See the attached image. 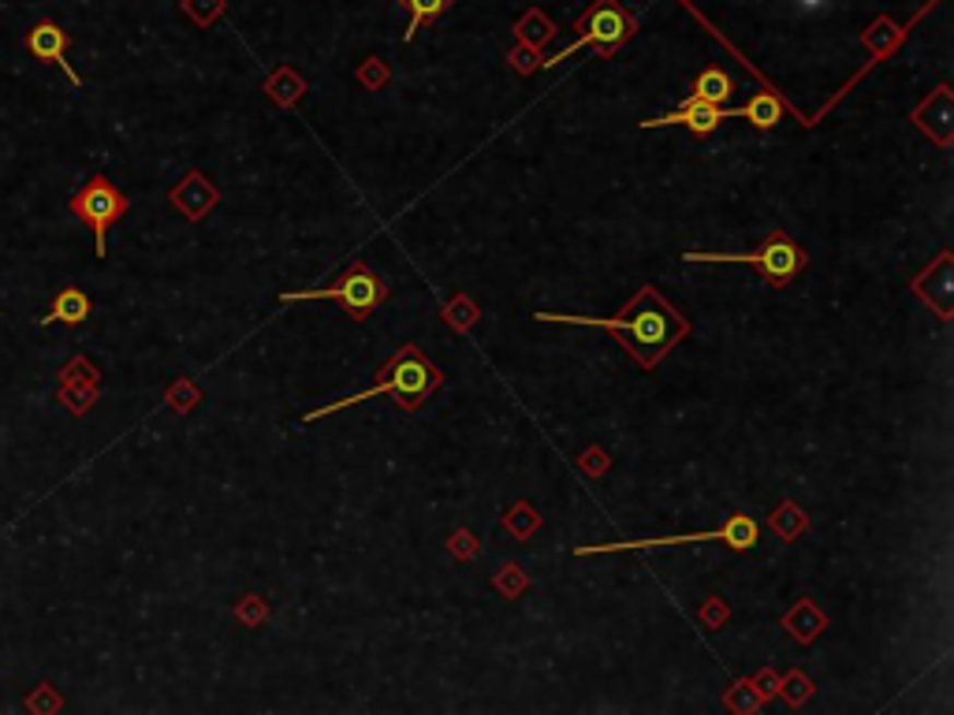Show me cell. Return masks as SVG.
<instances>
[{"mask_svg": "<svg viewBox=\"0 0 954 715\" xmlns=\"http://www.w3.org/2000/svg\"><path fill=\"white\" fill-rule=\"evenodd\" d=\"M538 321L581 324V329L612 332V336L631 350L641 369L657 366V361L690 332L686 321L671 310V302L657 291V287H641V291L634 295L615 317H570V313H541L538 310Z\"/></svg>", "mask_w": 954, "mask_h": 715, "instance_id": "obj_1", "label": "cell"}, {"mask_svg": "<svg viewBox=\"0 0 954 715\" xmlns=\"http://www.w3.org/2000/svg\"><path fill=\"white\" fill-rule=\"evenodd\" d=\"M436 388H440V369L433 366V358L425 355L422 347L407 343V347L396 350V358L385 361V369H380L374 388H366V392H354V395H348V400H335L329 406H321V410L303 414V421L314 425V421L329 418V414H335V410H348V406H354V403L377 400V395H392L403 410H417V406L429 400Z\"/></svg>", "mask_w": 954, "mask_h": 715, "instance_id": "obj_2", "label": "cell"}, {"mask_svg": "<svg viewBox=\"0 0 954 715\" xmlns=\"http://www.w3.org/2000/svg\"><path fill=\"white\" fill-rule=\"evenodd\" d=\"M634 31H638V23L623 12L620 0H593V4L586 8V15L578 20V26H575L578 38L570 41L567 49H560L556 57L544 60L541 68H556V63L567 60L570 52L586 49V45H593L597 57H615V52H620L623 45L634 38Z\"/></svg>", "mask_w": 954, "mask_h": 715, "instance_id": "obj_3", "label": "cell"}, {"mask_svg": "<svg viewBox=\"0 0 954 715\" xmlns=\"http://www.w3.org/2000/svg\"><path fill=\"white\" fill-rule=\"evenodd\" d=\"M686 261H708V265H716V261H723V265H757L761 273H765V279L772 287H787L790 279H794L798 273L805 269V250L798 247L794 239H790L787 231H772L765 242H761L757 250L750 253H705V250H690L683 253Z\"/></svg>", "mask_w": 954, "mask_h": 715, "instance_id": "obj_4", "label": "cell"}, {"mask_svg": "<svg viewBox=\"0 0 954 715\" xmlns=\"http://www.w3.org/2000/svg\"><path fill=\"white\" fill-rule=\"evenodd\" d=\"M385 298H388V284L374 269L358 261V265H351L332 287H325V291H284L280 302H340L351 317L366 321V317L377 313V306L385 302Z\"/></svg>", "mask_w": 954, "mask_h": 715, "instance_id": "obj_5", "label": "cell"}, {"mask_svg": "<svg viewBox=\"0 0 954 715\" xmlns=\"http://www.w3.org/2000/svg\"><path fill=\"white\" fill-rule=\"evenodd\" d=\"M68 210L75 213L90 231H94V253L97 258H105L108 228H113L116 221H123V213L131 210V202H127V194L108 176H90L86 183L71 194Z\"/></svg>", "mask_w": 954, "mask_h": 715, "instance_id": "obj_6", "label": "cell"}, {"mask_svg": "<svg viewBox=\"0 0 954 715\" xmlns=\"http://www.w3.org/2000/svg\"><path fill=\"white\" fill-rule=\"evenodd\" d=\"M761 526L750 519V514H731L723 522V529L712 533H697V537H664V540H615V545H581L575 548V556H608V551H649V548H675V545H702V540H723L731 551H750L757 548Z\"/></svg>", "mask_w": 954, "mask_h": 715, "instance_id": "obj_7", "label": "cell"}, {"mask_svg": "<svg viewBox=\"0 0 954 715\" xmlns=\"http://www.w3.org/2000/svg\"><path fill=\"white\" fill-rule=\"evenodd\" d=\"M23 49L31 52V57L38 60V63H57V68L63 71V75H68L71 83H75L79 90H83V79H79V71H75V68H71V63H68L71 34L63 31L60 23H49V20L34 23L31 31L23 34Z\"/></svg>", "mask_w": 954, "mask_h": 715, "instance_id": "obj_8", "label": "cell"}, {"mask_svg": "<svg viewBox=\"0 0 954 715\" xmlns=\"http://www.w3.org/2000/svg\"><path fill=\"white\" fill-rule=\"evenodd\" d=\"M168 202L176 205V210L184 213L190 224H198V221H205V216L213 213L216 202H221V190L209 183L202 171H187V176L179 179L176 187H172Z\"/></svg>", "mask_w": 954, "mask_h": 715, "instance_id": "obj_9", "label": "cell"}, {"mask_svg": "<svg viewBox=\"0 0 954 715\" xmlns=\"http://www.w3.org/2000/svg\"><path fill=\"white\" fill-rule=\"evenodd\" d=\"M727 116H731V108L723 105H708V102H694V97H686L683 108L671 116H657V120H645L641 127H690V134H697V139H708V134L720 127Z\"/></svg>", "mask_w": 954, "mask_h": 715, "instance_id": "obj_10", "label": "cell"}, {"mask_svg": "<svg viewBox=\"0 0 954 715\" xmlns=\"http://www.w3.org/2000/svg\"><path fill=\"white\" fill-rule=\"evenodd\" d=\"M90 317V295L79 291V287H63V291H57V298H52V306L42 313V324H71V329H79Z\"/></svg>", "mask_w": 954, "mask_h": 715, "instance_id": "obj_11", "label": "cell"}, {"mask_svg": "<svg viewBox=\"0 0 954 715\" xmlns=\"http://www.w3.org/2000/svg\"><path fill=\"white\" fill-rule=\"evenodd\" d=\"M784 627L790 630V637H794L798 645H810V641L821 637V630L828 627V619H824V611L816 608L813 600H798L794 608L784 615Z\"/></svg>", "mask_w": 954, "mask_h": 715, "instance_id": "obj_12", "label": "cell"}, {"mask_svg": "<svg viewBox=\"0 0 954 715\" xmlns=\"http://www.w3.org/2000/svg\"><path fill=\"white\" fill-rule=\"evenodd\" d=\"M734 94V79L727 75L723 68H705L702 75L694 79V86H690V97L694 102H708V105H727Z\"/></svg>", "mask_w": 954, "mask_h": 715, "instance_id": "obj_13", "label": "cell"}, {"mask_svg": "<svg viewBox=\"0 0 954 715\" xmlns=\"http://www.w3.org/2000/svg\"><path fill=\"white\" fill-rule=\"evenodd\" d=\"M552 38H556V23H552L541 8H526L522 20L515 23V41L530 45V49H544Z\"/></svg>", "mask_w": 954, "mask_h": 715, "instance_id": "obj_14", "label": "cell"}, {"mask_svg": "<svg viewBox=\"0 0 954 715\" xmlns=\"http://www.w3.org/2000/svg\"><path fill=\"white\" fill-rule=\"evenodd\" d=\"M266 94H269L276 105H284V108H287V105H295L298 97L306 94V79L298 75V71L291 68V63H284V68H276V71H272V75H269Z\"/></svg>", "mask_w": 954, "mask_h": 715, "instance_id": "obj_15", "label": "cell"}, {"mask_svg": "<svg viewBox=\"0 0 954 715\" xmlns=\"http://www.w3.org/2000/svg\"><path fill=\"white\" fill-rule=\"evenodd\" d=\"M399 4H403L407 12H411V23H407L403 41H414V38H417V31L440 20V15L448 12L451 4H456V0H399Z\"/></svg>", "mask_w": 954, "mask_h": 715, "instance_id": "obj_16", "label": "cell"}, {"mask_svg": "<svg viewBox=\"0 0 954 715\" xmlns=\"http://www.w3.org/2000/svg\"><path fill=\"white\" fill-rule=\"evenodd\" d=\"M731 116H742V120H750L757 131H768V127L784 120V105H779L776 94H757L746 108H739V112L731 108Z\"/></svg>", "mask_w": 954, "mask_h": 715, "instance_id": "obj_17", "label": "cell"}, {"mask_svg": "<svg viewBox=\"0 0 954 715\" xmlns=\"http://www.w3.org/2000/svg\"><path fill=\"white\" fill-rule=\"evenodd\" d=\"M768 526H772V533H776L779 540H794L802 529H810V514H805L798 503L787 500V503H779L776 511L768 514Z\"/></svg>", "mask_w": 954, "mask_h": 715, "instance_id": "obj_18", "label": "cell"}, {"mask_svg": "<svg viewBox=\"0 0 954 715\" xmlns=\"http://www.w3.org/2000/svg\"><path fill=\"white\" fill-rule=\"evenodd\" d=\"M504 529L511 533L515 540H530L533 533L541 529V514L533 511V503L522 500V503H515L511 511L504 514Z\"/></svg>", "mask_w": 954, "mask_h": 715, "instance_id": "obj_19", "label": "cell"}, {"mask_svg": "<svg viewBox=\"0 0 954 715\" xmlns=\"http://www.w3.org/2000/svg\"><path fill=\"white\" fill-rule=\"evenodd\" d=\"M440 317L451 324V332H470L478 324L481 310H478V302L470 295H456V298H448V306L440 310Z\"/></svg>", "mask_w": 954, "mask_h": 715, "instance_id": "obj_20", "label": "cell"}, {"mask_svg": "<svg viewBox=\"0 0 954 715\" xmlns=\"http://www.w3.org/2000/svg\"><path fill=\"white\" fill-rule=\"evenodd\" d=\"M865 45H869L872 52H876V57H887V52H892L895 45H903V31H898L892 20H876L865 31Z\"/></svg>", "mask_w": 954, "mask_h": 715, "instance_id": "obj_21", "label": "cell"}, {"mask_svg": "<svg viewBox=\"0 0 954 715\" xmlns=\"http://www.w3.org/2000/svg\"><path fill=\"white\" fill-rule=\"evenodd\" d=\"M184 15H190L198 26H213L224 15V0H179Z\"/></svg>", "mask_w": 954, "mask_h": 715, "instance_id": "obj_22", "label": "cell"}, {"mask_svg": "<svg viewBox=\"0 0 954 715\" xmlns=\"http://www.w3.org/2000/svg\"><path fill=\"white\" fill-rule=\"evenodd\" d=\"M496 589L504 593L507 600H519V596L530 589V577L522 574V567L507 563V567H499V574H496Z\"/></svg>", "mask_w": 954, "mask_h": 715, "instance_id": "obj_23", "label": "cell"}, {"mask_svg": "<svg viewBox=\"0 0 954 715\" xmlns=\"http://www.w3.org/2000/svg\"><path fill=\"white\" fill-rule=\"evenodd\" d=\"M235 619L243 622V627H250V630H258L261 622L269 619V604L261 600V596H243L239 604H235Z\"/></svg>", "mask_w": 954, "mask_h": 715, "instance_id": "obj_24", "label": "cell"}, {"mask_svg": "<svg viewBox=\"0 0 954 715\" xmlns=\"http://www.w3.org/2000/svg\"><path fill=\"white\" fill-rule=\"evenodd\" d=\"M507 63H511L515 71H519V75H533V71L541 68L544 63V57H541V49H530V45H515L511 52H507Z\"/></svg>", "mask_w": 954, "mask_h": 715, "instance_id": "obj_25", "label": "cell"}, {"mask_svg": "<svg viewBox=\"0 0 954 715\" xmlns=\"http://www.w3.org/2000/svg\"><path fill=\"white\" fill-rule=\"evenodd\" d=\"M388 79H392V68H388V63L380 60V57H369L358 68V83L366 86V90H380V86L388 83Z\"/></svg>", "mask_w": 954, "mask_h": 715, "instance_id": "obj_26", "label": "cell"}, {"mask_svg": "<svg viewBox=\"0 0 954 715\" xmlns=\"http://www.w3.org/2000/svg\"><path fill=\"white\" fill-rule=\"evenodd\" d=\"M779 693H784L790 704H802L805 696H813V682L802 671H790L784 682H779Z\"/></svg>", "mask_w": 954, "mask_h": 715, "instance_id": "obj_27", "label": "cell"}, {"mask_svg": "<svg viewBox=\"0 0 954 715\" xmlns=\"http://www.w3.org/2000/svg\"><path fill=\"white\" fill-rule=\"evenodd\" d=\"M60 708H63V701L49 682H42L38 690L26 696V712H60Z\"/></svg>", "mask_w": 954, "mask_h": 715, "instance_id": "obj_28", "label": "cell"}, {"mask_svg": "<svg viewBox=\"0 0 954 715\" xmlns=\"http://www.w3.org/2000/svg\"><path fill=\"white\" fill-rule=\"evenodd\" d=\"M198 400H202V392H198L190 380H176V384H172V392H168V406H176L179 414H187Z\"/></svg>", "mask_w": 954, "mask_h": 715, "instance_id": "obj_29", "label": "cell"}, {"mask_svg": "<svg viewBox=\"0 0 954 715\" xmlns=\"http://www.w3.org/2000/svg\"><path fill=\"white\" fill-rule=\"evenodd\" d=\"M448 551L456 559H474L481 551V540H474V533H470V529H459L456 537L448 540Z\"/></svg>", "mask_w": 954, "mask_h": 715, "instance_id": "obj_30", "label": "cell"}, {"mask_svg": "<svg viewBox=\"0 0 954 715\" xmlns=\"http://www.w3.org/2000/svg\"><path fill=\"white\" fill-rule=\"evenodd\" d=\"M578 466L586 469L589 477H601L612 469V458H608L601 448H586V455H578Z\"/></svg>", "mask_w": 954, "mask_h": 715, "instance_id": "obj_31", "label": "cell"}, {"mask_svg": "<svg viewBox=\"0 0 954 715\" xmlns=\"http://www.w3.org/2000/svg\"><path fill=\"white\" fill-rule=\"evenodd\" d=\"M727 615H731V608L723 604V596H708V604L702 608V622H705V627L720 630L723 622H727Z\"/></svg>", "mask_w": 954, "mask_h": 715, "instance_id": "obj_32", "label": "cell"}, {"mask_svg": "<svg viewBox=\"0 0 954 715\" xmlns=\"http://www.w3.org/2000/svg\"><path fill=\"white\" fill-rule=\"evenodd\" d=\"M802 4H805V8H813V4H821V0H802Z\"/></svg>", "mask_w": 954, "mask_h": 715, "instance_id": "obj_33", "label": "cell"}]
</instances>
